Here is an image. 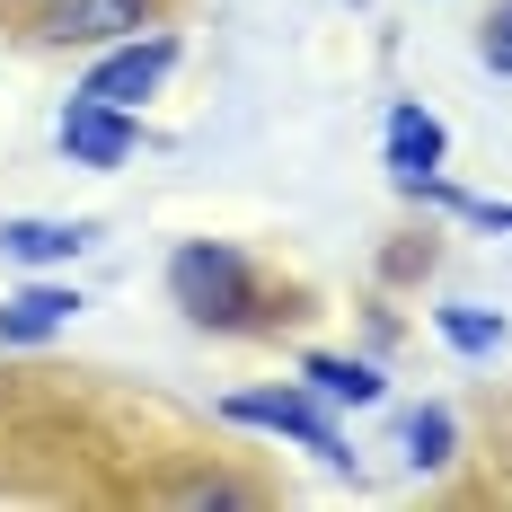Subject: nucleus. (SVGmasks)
Listing matches in <instances>:
<instances>
[{
    "mask_svg": "<svg viewBox=\"0 0 512 512\" xmlns=\"http://www.w3.org/2000/svg\"><path fill=\"white\" fill-rule=\"evenodd\" d=\"M477 62H486V71H504V80H512V0H495V9L477 18Z\"/></svg>",
    "mask_w": 512,
    "mask_h": 512,
    "instance_id": "f8f14e48",
    "label": "nucleus"
},
{
    "mask_svg": "<svg viewBox=\"0 0 512 512\" xmlns=\"http://www.w3.org/2000/svg\"><path fill=\"white\" fill-rule=\"evenodd\" d=\"M168 9L177 0H36V9H18V36L36 53H98L115 36H142V27H168Z\"/></svg>",
    "mask_w": 512,
    "mask_h": 512,
    "instance_id": "7ed1b4c3",
    "label": "nucleus"
},
{
    "mask_svg": "<svg viewBox=\"0 0 512 512\" xmlns=\"http://www.w3.org/2000/svg\"><path fill=\"white\" fill-rule=\"evenodd\" d=\"M89 239H98V221H45V212H9V221H0V256H9V265H27V274L71 265Z\"/></svg>",
    "mask_w": 512,
    "mask_h": 512,
    "instance_id": "423d86ee",
    "label": "nucleus"
},
{
    "mask_svg": "<svg viewBox=\"0 0 512 512\" xmlns=\"http://www.w3.org/2000/svg\"><path fill=\"white\" fill-rule=\"evenodd\" d=\"M398 451H407L415 468H451L460 460V415L451 407H415L407 424H398Z\"/></svg>",
    "mask_w": 512,
    "mask_h": 512,
    "instance_id": "9b49d317",
    "label": "nucleus"
},
{
    "mask_svg": "<svg viewBox=\"0 0 512 512\" xmlns=\"http://www.w3.org/2000/svg\"><path fill=\"white\" fill-rule=\"evenodd\" d=\"M380 274H389V283H415V274H433V230H424V239H415V230H407L398 248L380 256Z\"/></svg>",
    "mask_w": 512,
    "mask_h": 512,
    "instance_id": "ddd939ff",
    "label": "nucleus"
},
{
    "mask_svg": "<svg viewBox=\"0 0 512 512\" xmlns=\"http://www.w3.org/2000/svg\"><path fill=\"white\" fill-rule=\"evenodd\" d=\"M71 318H80V292L53 283V274H36V283H18V292L0 301V345H53Z\"/></svg>",
    "mask_w": 512,
    "mask_h": 512,
    "instance_id": "0eeeda50",
    "label": "nucleus"
},
{
    "mask_svg": "<svg viewBox=\"0 0 512 512\" xmlns=\"http://www.w3.org/2000/svg\"><path fill=\"white\" fill-rule=\"evenodd\" d=\"M442 151H451L442 115H424L415 98L389 106V133H380V159H389V177H424V168H442Z\"/></svg>",
    "mask_w": 512,
    "mask_h": 512,
    "instance_id": "6e6552de",
    "label": "nucleus"
},
{
    "mask_svg": "<svg viewBox=\"0 0 512 512\" xmlns=\"http://www.w3.org/2000/svg\"><path fill=\"white\" fill-rule=\"evenodd\" d=\"M53 142H62V159H71V168H98V177H115L124 159L142 151V115H133V106H106V98H80V89H71L62 124H53Z\"/></svg>",
    "mask_w": 512,
    "mask_h": 512,
    "instance_id": "39448f33",
    "label": "nucleus"
},
{
    "mask_svg": "<svg viewBox=\"0 0 512 512\" xmlns=\"http://www.w3.org/2000/svg\"><path fill=\"white\" fill-rule=\"evenodd\" d=\"M186 62V36L177 27H142V36H115L98 45V62L80 71V98H106V106H142L168 89V71Z\"/></svg>",
    "mask_w": 512,
    "mask_h": 512,
    "instance_id": "20e7f679",
    "label": "nucleus"
},
{
    "mask_svg": "<svg viewBox=\"0 0 512 512\" xmlns=\"http://www.w3.org/2000/svg\"><path fill=\"white\" fill-rule=\"evenodd\" d=\"M168 301L186 309L195 327H212V336H283L301 318V292L274 283L230 239H186V248L168 256Z\"/></svg>",
    "mask_w": 512,
    "mask_h": 512,
    "instance_id": "f257e3e1",
    "label": "nucleus"
},
{
    "mask_svg": "<svg viewBox=\"0 0 512 512\" xmlns=\"http://www.w3.org/2000/svg\"><path fill=\"white\" fill-rule=\"evenodd\" d=\"M221 424H239V433H274V442H292V451H318L336 477H354V451H345V433H336L327 398H309V380H283V389H230V398H221Z\"/></svg>",
    "mask_w": 512,
    "mask_h": 512,
    "instance_id": "f03ea898",
    "label": "nucleus"
},
{
    "mask_svg": "<svg viewBox=\"0 0 512 512\" xmlns=\"http://www.w3.org/2000/svg\"><path fill=\"white\" fill-rule=\"evenodd\" d=\"M18 9H36V0H0V18H18Z\"/></svg>",
    "mask_w": 512,
    "mask_h": 512,
    "instance_id": "2eb2a0df",
    "label": "nucleus"
},
{
    "mask_svg": "<svg viewBox=\"0 0 512 512\" xmlns=\"http://www.w3.org/2000/svg\"><path fill=\"white\" fill-rule=\"evenodd\" d=\"M301 380H309V398H327V407H354V415L389 398L380 362H362V354H301Z\"/></svg>",
    "mask_w": 512,
    "mask_h": 512,
    "instance_id": "1a4fd4ad",
    "label": "nucleus"
},
{
    "mask_svg": "<svg viewBox=\"0 0 512 512\" xmlns=\"http://www.w3.org/2000/svg\"><path fill=\"white\" fill-rule=\"evenodd\" d=\"M433 327H442V345L460 362H495L512 345V327H504V309H477V301H451V309H433Z\"/></svg>",
    "mask_w": 512,
    "mask_h": 512,
    "instance_id": "9d476101",
    "label": "nucleus"
},
{
    "mask_svg": "<svg viewBox=\"0 0 512 512\" xmlns=\"http://www.w3.org/2000/svg\"><path fill=\"white\" fill-rule=\"evenodd\" d=\"M460 221H477V230H512V204H495V195H460Z\"/></svg>",
    "mask_w": 512,
    "mask_h": 512,
    "instance_id": "4468645a",
    "label": "nucleus"
}]
</instances>
